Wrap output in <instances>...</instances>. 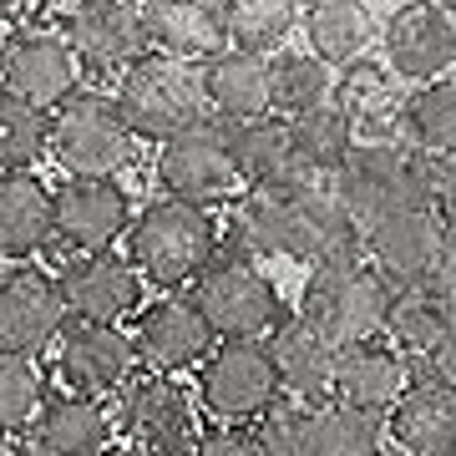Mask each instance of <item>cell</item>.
Wrapping results in <instances>:
<instances>
[{"mask_svg": "<svg viewBox=\"0 0 456 456\" xmlns=\"http://www.w3.org/2000/svg\"><path fill=\"white\" fill-rule=\"evenodd\" d=\"M239 248L264 259H294V264H335L365 254V228L350 218L335 183L305 178L279 193H248L244 208L233 213Z\"/></svg>", "mask_w": 456, "mask_h": 456, "instance_id": "1", "label": "cell"}, {"mask_svg": "<svg viewBox=\"0 0 456 456\" xmlns=\"http://www.w3.org/2000/svg\"><path fill=\"white\" fill-rule=\"evenodd\" d=\"M391 305H395V284L365 254L310 269L305 294H299V314L335 350H350V345H365V340H386Z\"/></svg>", "mask_w": 456, "mask_h": 456, "instance_id": "2", "label": "cell"}, {"mask_svg": "<svg viewBox=\"0 0 456 456\" xmlns=\"http://www.w3.org/2000/svg\"><path fill=\"white\" fill-rule=\"evenodd\" d=\"M218 233H213L208 208L178 203V198H152L127 233V259L137 264V274L152 279L158 289H183L198 284L218 254Z\"/></svg>", "mask_w": 456, "mask_h": 456, "instance_id": "3", "label": "cell"}, {"mask_svg": "<svg viewBox=\"0 0 456 456\" xmlns=\"http://www.w3.org/2000/svg\"><path fill=\"white\" fill-rule=\"evenodd\" d=\"M330 183L350 208V218L370 228L401 208L431 203V152L411 142H360Z\"/></svg>", "mask_w": 456, "mask_h": 456, "instance_id": "4", "label": "cell"}, {"mask_svg": "<svg viewBox=\"0 0 456 456\" xmlns=\"http://www.w3.org/2000/svg\"><path fill=\"white\" fill-rule=\"evenodd\" d=\"M117 107L127 117V127L147 142H173L183 132H193L203 122L208 92H203V71L193 61L163 56V51H147L137 66L122 71L117 82Z\"/></svg>", "mask_w": 456, "mask_h": 456, "instance_id": "5", "label": "cell"}, {"mask_svg": "<svg viewBox=\"0 0 456 456\" xmlns=\"http://www.w3.org/2000/svg\"><path fill=\"white\" fill-rule=\"evenodd\" d=\"M193 299H198V310L208 314L218 340H264V335H274L289 320L274 279L264 269H254L244 254H218L203 269Z\"/></svg>", "mask_w": 456, "mask_h": 456, "instance_id": "6", "label": "cell"}, {"mask_svg": "<svg viewBox=\"0 0 456 456\" xmlns=\"http://www.w3.org/2000/svg\"><path fill=\"white\" fill-rule=\"evenodd\" d=\"M137 152V132L127 127V117L117 107V97H97V92H77L56 112V132H51V158L66 167V178H117Z\"/></svg>", "mask_w": 456, "mask_h": 456, "instance_id": "7", "label": "cell"}, {"mask_svg": "<svg viewBox=\"0 0 456 456\" xmlns=\"http://www.w3.org/2000/svg\"><path fill=\"white\" fill-rule=\"evenodd\" d=\"M279 395H284V380H279V365L269 355V340H224L203 360L198 401L224 426L264 421L279 406Z\"/></svg>", "mask_w": 456, "mask_h": 456, "instance_id": "8", "label": "cell"}, {"mask_svg": "<svg viewBox=\"0 0 456 456\" xmlns=\"http://www.w3.org/2000/svg\"><path fill=\"white\" fill-rule=\"evenodd\" d=\"M117 431L127 436V446L158 456H193L198 452V401L188 386H178L173 375H137L127 391L117 395Z\"/></svg>", "mask_w": 456, "mask_h": 456, "instance_id": "9", "label": "cell"}, {"mask_svg": "<svg viewBox=\"0 0 456 456\" xmlns=\"http://www.w3.org/2000/svg\"><path fill=\"white\" fill-rule=\"evenodd\" d=\"M380 51H386V66L401 82L411 86L441 82L456 66V16L441 0H406L386 20Z\"/></svg>", "mask_w": 456, "mask_h": 456, "instance_id": "10", "label": "cell"}, {"mask_svg": "<svg viewBox=\"0 0 456 456\" xmlns=\"http://www.w3.org/2000/svg\"><path fill=\"white\" fill-rule=\"evenodd\" d=\"M158 183H163L167 198L193 203V208H213V203L233 198V188L244 178H239V163H233L228 132L198 122L193 132L163 142V152H158Z\"/></svg>", "mask_w": 456, "mask_h": 456, "instance_id": "11", "label": "cell"}, {"mask_svg": "<svg viewBox=\"0 0 456 456\" xmlns=\"http://www.w3.org/2000/svg\"><path fill=\"white\" fill-rule=\"evenodd\" d=\"M77 77H82V61L71 41L56 31H16L5 46H0V92L31 102L41 112H61L66 102L77 97Z\"/></svg>", "mask_w": 456, "mask_h": 456, "instance_id": "12", "label": "cell"}, {"mask_svg": "<svg viewBox=\"0 0 456 456\" xmlns=\"http://www.w3.org/2000/svg\"><path fill=\"white\" fill-rule=\"evenodd\" d=\"M66 41L77 51L82 71L97 77H122L127 66H137L152 46L147 36V11L137 0H86L66 16Z\"/></svg>", "mask_w": 456, "mask_h": 456, "instance_id": "13", "label": "cell"}, {"mask_svg": "<svg viewBox=\"0 0 456 456\" xmlns=\"http://www.w3.org/2000/svg\"><path fill=\"white\" fill-rule=\"evenodd\" d=\"M137 340L122 325H71L56 345V375L66 395H117L137 380Z\"/></svg>", "mask_w": 456, "mask_h": 456, "instance_id": "14", "label": "cell"}, {"mask_svg": "<svg viewBox=\"0 0 456 456\" xmlns=\"http://www.w3.org/2000/svg\"><path fill=\"white\" fill-rule=\"evenodd\" d=\"M446 239L452 233L436 218V208L421 203V208H401L365 228V259L391 279L395 289H416V284H426L436 274L441 254H446Z\"/></svg>", "mask_w": 456, "mask_h": 456, "instance_id": "15", "label": "cell"}, {"mask_svg": "<svg viewBox=\"0 0 456 456\" xmlns=\"http://www.w3.org/2000/svg\"><path fill=\"white\" fill-rule=\"evenodd\" d=\"M56 284L77 325H122L127 314H142V274L117 254H71Z\"/></svg>", "mask_w": 456, "mask_h": 456, "instance_id": "16", "label": "cell"}, {"mask_svg": "<svg viewBox=\"0 0 456 456\" xmlns=\"http://www.w3.org/2000/svg\"><path fill=\"white\" fill-rule=\"evenodd\" d=\"M132 233V198L117 178H66L56 188V239L71 254H112Z\"/></svg>", "mask_w": 456, "mask_h": 456, "instance_id": "17", "label": "cell"}, {"mask_svg": "<svg viewBox=\"0 0 456 456\" xmlns=\"http://www.w3.org/2000/svg\"><path fill=\"white\" fill-rule=\"evenodd\" d=\"M61 284L31 264H16L0 274V350L11 355H41L66 325Z\"/></svg>", "mask_w": 456, "mask_h": 456, "instance_id": "18", "label": "cell"}, {"mask_svg": "<svg viewBox=\"0 0 456 456\" xmlns=\"http://www.w3.org/2000/svg\"><path fill=\"white\" fill-rule=\"evenodd\" d=\"M137 355L152 375H178V370H193L213 355V325L208 314L198 310V299H178L167 294L158 305H147L137 314Z\"/></svg>", "mask_w": 456, "mask_h": 456, "instance_id": "19", "label": "cell"}, {"mask_svg": "<svg viewBox=\"0 0 456 456\" xmlns=\"http://www.w3.org/2000/svg\"><path fill=\"white\" fill-rule=\"evenodd\" d=\"M391 446L406 456H456V386L421 360L411 391L391 411Z\"/></svg>", "mask_w": 456, "mask_h": 456, "instance_id": "20", "label": "cell"}, {"mask_svg": "<svg viewBox=\"0 0 456 456\" xmlns=\"http://www.w3.org/2000/svg\"><path fill=\"white\" fill-rule=\"evenodd\" d=\"M406 82L386 61H355L335 82V107L350 117L360 142H406Z\"/></svg>", "mask_w": 456, "mask_h": 456, "instance_id": "21", "label": "cell"}, {"mask_svg": "<svg viewBox=\"0 0 456 456\" xmlns=\"http://www.w3.org/2000/svg\"><path fill=\"white\" fill-rule=\"evenodd\" d=\"M269 355L279 365L284 395L299 406H330L335 401V370H340V350L305 320L289 314L284 325L269 335Z\"/></svg>", "mask_w": 456, "mask_h": 456, "instance_id": "22", "label": "cell"}, {"mask_svg": "<svg viewBox=\"0 0 456 456\" xmlns=\"http://www.w3.org/2000/svg\"><path fill=\"white\" fill-rule=\"evenodd\" d=\"M416 380V360L401 355L391 340H365L340 350V370H335V401L360 411H380L391 416L401 406V395Z\"/></svg>", "mask_w": 456, "mask_h": 456, "instance_id": "23", "label": "cell"}, {"mask_svg": "<svg viewBox=\"0 0 456 456\" xmlns=\"http://www.w3.org/2000/svg\"><path fill=\"white\" fill-rule=\"evenodd\" d=\"M152 51L178 61H213L228 51V11L224 0H142Z\"/></svg>", "mask_w": 456, "mask_h": 456, "instance_id": "24", "label": "cell"}, {"mask_svg": "<svg viewBox=\"0 0 456 456\" xmlns=\"http://www.w3.org/2000/svg\"><path fill=\"white\" fill-rule=\"evenodd\" d=\"M203 92L208 107L224 117L228 127L239 122H259L274 112V77H269V56L228 46L213 61H203Z\"/></svg>", "mask_w": 456, "mask_h": 456, "instance_id": "25", "label": "cell"}, {"mask_svg": "<svg viewBox=\"0 0 456 456\" xmlns=\"http://www.w3.org/2000/svg\"><path fill=\"white\" fill-rule=\"evenodd\" d=\"M56 239V188L31 173H0V259L26 264Z\"/></svg>", "mask_w": 456, "mask_h": 456, "instance_id": "26", "label": "cell"}, {"mask_svg": "<svg viewBox=\"0 0 456 456\" xmlns=\"http://www.w3.org/2000/svg\"><path fill=\"white\" fill-rule=\"evenodd\" d=\"M117 436V416H107L92 395H51L31 426L36 456H107Z\"/></svg>", "mask_w": 456, "mask_h": 456, "instance_id": "27", "label": "cell"}, {"mask_svg": "<svg viewBox=\"0 0 456 456\" xmlns=\"http://www.w3.org/2000/svg\"><path fill=\"white\" fill-rule=\"evenodd\" d=\"M228 147H233V163H239V178L248 183V193H279V188H294V183L310 178L294 158L289 122H279V117L228 127Z\"/></svg>", "mask_w": 456, "mask_h": 456, "instance_id": "28", "label": "cell"}, {"mask_svg": "<svg viewBox=\"0 0 456 456\" xmlns=\"http://www.w3.org/2000/svg\"><path fill=\"white\" fill-rule=\"evenodd\" d=\"M391 452V416L360 411L345 401L314 406L299 436V456H386Z\"/></svg>", "mask_w": 456, "mask_h": 456, "instance_id": "29", "label": "cell"}, {"mask_svg": "<svg viewBox=\"0 0 456 456\" xmlns=\"http://www.w3.org/2000/svg\"><path fill=\"white\" fill-rule=\"evenodd\" d=\"M370 31L375 26H370V5L365 0H314V5H305V41H310V51L330 71L365 61Z\"/></svg>", "mask_w": 456, "mask_h": 456, "instance_id": "30", "label": "cell"}, {"mask_svg": "<svg viewBox=\"0 0 456 456\" xmlns=\"http://www.w3.org/2000/svg\"><path fill=\"white\" fill-rule=\"evenodd\" d=\"M452 325H456L452 305L436 299L426 284H416V289H395L391 320H386V340L421 365V360H436V350L446 345Z\"/></svg>", "mask_w": 456, "mask_h": 456, "instance_id": "31", "label": "cell"}, {"mask_svg": "<svg viewBox=\"0 0 456 456\" xmlns=\"http://www.w3.org/2000/svg\"><path fill=\"white\" fill-rule=\"evenodd\" d=\"M289 137H294L299 167H305L310 178H325V183L340 173L345 158L360 147L350 117H345L335 102H325V107H314V112H305V117H289Z\"/></svg>", "mask_w": 456, "mask_h": 456, "instance_id": "32", "label": "cell"}, {"mask_svg": "<svg viewBox=\"0 0 456 456\" xmlns=\"http://www.w3.org/2000/svg\"><path fill=\"white\" fill-rule=\"evenodd\" d=\"M56 112H41L31 102L0 92V173H31L51 152Z\"/></svg>", "mask_w": 456, "mask_h": 456, "instance_id": "33", "label": "cell"}, {"mask_svg": "<svg viewBox=\"0 0 456 456\" xmlns=\"http://www.w3.org/2000/svg\"><path fill=\"white\" fill-rule=\"evenodd\" d=\"M269 77H274V112L305 117L335 97V77H330V66L314 51L284 46L279 56H269Z\"/></svg>", "mask_w": 456, "mask_h": 456, "instance_id": "34", "label": "cell"}, {"mask_svg": "<svg viewBox=\"0 0 456 456\" xmlns=\"http://www.w3.org/2000/svg\"><path fill=\"white\" fill-rule=\"evenodd\" d=\"M228 11V41L254 56H279L289 41L299 5L294 0H224Z\"/></svg>", "mask_w": 456, "mask_h": 456, "instance_id": "35", "label": "cell"}, {"mask_svg": "<svg viewBox=\"0 0 456 456\" xmlns=\"http://www.w3.org/2000/svg\"><path fill=\"white\" fill-rule=\"evenodd\" d=\"M406 142L446 158L456 152V82H426L406 97Z\"/></svg>", "mask_w": 456, "mask_h": 456, "instance_id": "36", "label": "cell"}, {"mask_svg": "<svg viewBox=\"0 0 456 456\" xmlns=\"http://www.w3.org/2000/svg\"><path fill=\"white\" fill-rule=\"evenodd\" d=\"M41 406H46V375L36 370V360L0 350V436L31 431Z\"/></svg>", "mask_w": 456, "mask_h": 456, "instance_id": "37", "label": "cell"}, {"mask_svg": "<svg viewBox=\"0 0 456 456\" xmlns=\"http://www.w3.org/2000/svg\"><path fill=\"white\" fill-rule=\"evenodd\" d=\"M314 406H299V401H284L259 421V441L269 456H299V436H305V421H310Z\"/></svg>", "mask_w": 456, "mask_h": 456, "instance_id": "38", "label": "cell"}, {"mask_svg": "<svg viewBox=\"0 0 456 456\" xmlns=\"http://www.w3.org/2000/svg\"><path fill=\"white\" fill-rule=\"evenodd\" d=\"M193 456H269V452H264L259 431H248V426H218V431H208V436L198 441Z\"/></svg>", "mask_w": 456, "mask_h": 456, "instance_id": "39", "label": "cell"}, {"mask_svg": "<svg viewBox=\"0 0 456 456\" xmlns=\"http://www.w3.org/2000/svg\"><path fill=\"white\" fill-rule=\"evenodd\" d=\"M431 208L446 224V233H456V152L431 158Z\"/></svg>", "mask_w": 456, "mask_h": 456, "instance_id": "40", "label": "cell"}, {"mask_svg": "<svg viewBox=\"0 0 456 456\" xmlns=\"http://www.w3.org/2000/svg\"><path fill=\"white\" fill-rule=\"evenodd\" d=\"M426 289L436 294V299H446V305H452V314H456V233L446 239V254H441L436 274L426 279Z\"/></svg>", "mask_w": 456, "mask_h": 456, "instance_id": "41", "label": "cell"}, {"mask_svg": "<svg viewBox=\"0 0 456 456\" xmlns=\"http://www.w3.org/2000/svg\"><path fill=\"white\" fill-rule=\"evenodd\" d=\"M431 365H436V370L456 386V325H452V335H446V345L436 350V360H431Z\"/></svg>", "mask_w": 456, "mask_h": 456, "instance_id": "42", "label": "cell"}, {"mask_svg": "<svg viewBox=\"0 0 456 456\" xmlns=\"http://www.w3.org/2000/svg\"><path fill=\"white\" fill-rule=\"evenodd\" d=\"M107 456H158V452H142V446H127V441H122V446H112Z\"/></svg>", "mask_w": 456, "mask_h": 456, "instance_id": "43", "label": "cell"}, {"mask_svg": "<svg viewBox=\"0 0 456 456\" xmlns=\"http://www.w3.org/2000/svg\"><path fill=\"white\" fill-rule=\"evenodd\" d=\"M41 5H51V11H66V16H71L77 5H86V0H41Z\"/></svg>", "mask_w": 456, "mask_h": 456, "instance_id": "44", "label": "cell"}, {"mask_svg": "<svg viewBox=\"0 0 456 456\" xmlns=\"http://www.w3.org/2000/svg\"><path fill=\"white\" fill-rule=\"evenodd\" d=\"M0 456H20V446L11 436H0Z\"/></svg>", "mask_w": 456, "mask_h": 456, "instance_id": "45", "label": "cell"}, {"mask_svg": "<svg viewBox=\"0 0 456 456\" xmlns=\"http://www.w3.org/2000/svg\"><path fill=\"white\" fill-rule=\"evenodd\" d=\"M16 5H20V0H0V20L11 16V11H16Z\"/></svg>", "mask_w": 456, "mask_h": 456, "instance_id": "46", "label": "cell"}, {"mask_svg": "<svg viewBox=\"0 0 456 456\" xmlns=\"http://www.w3.org/2000/svg\"><path fill=\"white\" fill-rule=\"evenodd\" d=\"M441 5H446V11H452V16H456V0H441Z\"/></svg>", "mask_w": 456, "mask_h": 456, "instance_id": "47", "label": "cell"}, {"mask_svg": "<svg viewBox=\"0 0 456 456\" xmlns=\"http://www.w3.org/2000/svg\"><path fill=\"white\" fill-rule=\"evenodd\" d=\"M386 456H406V452H395V446H391V452H386Z\"/></svg>", "mask_w": 456, "mask_h": 456, "instance_id": "48", "label": "cell"}, {"mask_svg": "<svg viewBox=\"0 0 456 456\" xmlns=\"http://www.w3.org/2000/svg\"><path fill=\"white\" fill-rule=\"evenodd\" d=\"M294 5H314V0H294Z\"/></svg>", "mask_w": 456, "mask_h": 456, "instance_id": "49", "label": "cell"}]
</instances>
